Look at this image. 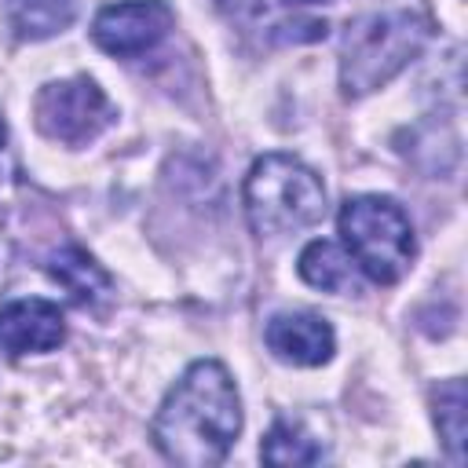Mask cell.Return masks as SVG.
<instances>
[{"label": "cell", "mask_w": 468, "mask_h": 468, "mask_svg": "<svg viewBox=\"0 0 468 468\" xmlns=\"http://www.w3.org/2000/svg\"><path fill=\"white\" fill-rule=\"evenodd\" d=\"M431 406H435V428H439V439L446 446V457L453 464H464V439H468V413H464V384L453 377V380H442L435 391H431Z\"/></svg>", "instance_id": "cell-12"}, {"label": "cell", "mask_w": 468, "mask_h": 468, "mask_svg": "<svg viewBox=\"0 0 468 468\" xmlns=\"http://www.w3.org/2000/svg\"><path fill=\"white\" fill-rule=\"evenodd\" d=\"M355 260L333 245V241H311L300 252V278L322 292H355L358 278H355Z\"/></svg>", "instance_id": "cell-10"}, {"label": "cell", "mask_w": 468, "mask_h": 468, "mask_svg": "<svg viewBox=\"0 0 468 468\" xmlns=\"http://www.w3.org/2000/svg\"><path fill=\"white\" fill-rule=\"evenodd\" d=\"M37 128L66 146H84L99 132L113 124V102L91 77H69V80H51L40 88L33 102Z\"/></svg>", "instance_id": "cell-5"}, {"label": "cell", "mask_w": 468, "mask_h": 468, "mask_svg": "<svg viewBox=\"0 0 468 468\" xmlns=\"http://www.w3.org/2000/svg\"><path fill=\"white\" fill-rule=\"evenodd\" d=\"M7 143V124H4V117H0V146Z\"/></svg>", "instance_id": "cell-14"}, {"label": "cell", "mask_w": 468, "mask_h": 468, "mask_svg": "<svg viewBox=\"0 0 468 468\" xmlns=\"http://www.w3.org/2000/svg\"><path fill=\"white\" fill-rule=\"evenodd\" d=\"M340 238L344 252L355 260V267L377 282L391 285L399 282L417 256V238L410 227V216L399 201L380 194H358L340 205Z\"/></svg>", "instance_id": "cell-4"}, {"label": "cell", "mask_w": 468, "mask_h": 468, "mask_svg": "<svg viewBox=\"0 0 468 468\" xmlns=\"http://www.w3.org/2000/svg\"><path fill=\"white\" fill-rule=\"evenodd\" d=\"M48 274H51V278L69 292V300L80 303V307L102 303V300L110 296V289H113V278L106 274V267H99V263H95L84 249H77V245L55 252L51 263H48Z\"/></svg>", "instance_id": "cell-9"}, {"label": "cell", "mask_w": 468, "mask_h": 468, "mask_svg": "<svg viewBox=\"0 0 468 468\" xmlns=\"http://www.w3.org/2000/svg\"><path fill=\"white\" fill-rule=\"evenodd\" d=\"M241 431V399L223 362H194L157 406L150 439L165 461L183 468L219 464Z\"/></svg>", "instance_id": "cell-1"}, {"label": "cell", "mask_w": 468, "mask_h": 468, "mask_svg": "<svg viewBox=\"0 0 468 468\" xmlns=\"http://www.w3.org/2000/svg\"><path fill=\"white\" fill-rule=\"evenodd\" d=\"M62 340H66V318L58 303L44 296H26L0 307V355L7 358L44 355L55 351Z\"/></svg>", "instance_id": "cell-7"}, {"label": "cell", "mask_w": 468, "mask_h": 468, "mask_svg": "<svg viewBox=\"0 0 468 468\" xmlns=\"http://www.w3.org/2000/svg\"><path fill=\"white\" fill-rule=\"evenodd\" d=\"M260 457H263L267 464H318V461L325 457V450H322L300 424L278 420V424L267 431V439H263V446H260Z\"/></svg>", "instance_id": "cell-13"}, {"label": "cell", "mask_w": 468, "mask_h": 468, "mask_svg": "<svg viewBox=\"0 0 468 468\" xmlns=\"http://www.w3.org/2000/svg\"><path fill=\"white\" fill-rule=\"evenodd\" d=\"M77 15L73 0H7V22L22 40H48Z\"/></svg>", "instance_id": "cell-11"}, {"label": "cell", "mask_w": 468, "mask_h": 468, "mask_svg": "<svg viewBox=\"0 0 468 468\" xmlns=\"http://www.w3.org/2000/svg\"><path fill=\"white\" fill-rule=\"evenodd\" d=\"M245 216L260 238H285L325 216L322 179L292 154H263L245 176Z\"/></svg>", "instance_id": "cell-3"}, {"label": "cell", "mask_w": 468, "mask_h": 468, "mask_svg": "<svg viewBox=\"0 0 468 468\" xmlns=\"http://www.w3.org/2000/svg\"><path fill=\"white\" fill-rule=\"evenodd\" d=\"M172 29V7L165 0H121L106 4L91 22V40L117 58H135L157 48Z\"/></svg>", "instance_id": "cell-6"}, {"label": "cell", "mask_w": 468, "mask_h": 468, "mask_svg": "<svg viewBox=\"0 0 468 468\" xmlns=\"http://www.w3.org/2000/svg\"><path fill=\"white\" fill-rule=\"evenodd\" d=\"M431 22L417 11L366 15L347 26L340 44V88L347 99H362L402 73L428 44Z\"/></svg>", "instance_id": "cell-2"}, {"label": "cell", "mask_w": 468, "mask_h": 468, "mask_svg": "<svg viewBox=\"0 0 468 468\" xmlns=\"http://www.w3.org/2000/svg\"><path fill=\"white\" fill-rule=\"evenodd\" d=\"M263 340H267L271 355L289 362V366H322V362L333 358V347H336L333 325L322 314H311V311L274 314L267 322Z\"/></svg>", "instance_id": "cell-8"}, {"label": "cell", "mask_w": 468, "mask_h": 468, "mask_svg": "<svg viewBox=\"0 0 468 468\" xmlns=\"http://www.w3.org/2000/svg\"><path fill=\"white\" fill-rule=\"evenodd\" d=\"M300 4H314V0H300Z\"/></svg>", "instance_id": "cell-15"}]
</instances>
